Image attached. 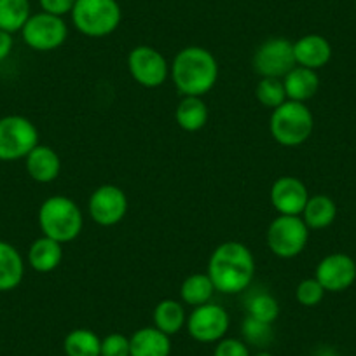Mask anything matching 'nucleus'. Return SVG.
<instances>
[{
    "instance_id": "obj_24",
    "label": "nucleus",
    "mask_w": 356,
    "mask_h": 356,
    "mask_svg": "<svg viewBox=\"0 0 356 356\" xmlns=\"http://www.w3.org/2000/svg\"><path fill=\"white\" fill-rule=\"evenodd\" d=\"M217 292L215 290L213 282L207 273H194V275L187 276L184 280L182 286H180V299L184 304L197 307L203 304L211 302V297Z\"/></svg>"
},
{
    "instance_id": "obj_5",
    "label": "nucleus",
    "mask_w": 356,
    "mask_h": 356,
    "mask_svg": "<svg viewBox=\"0 0 356 356\" xmlns=\"http://www.w3.org/2000/svg\"><path fill=\"white\" fill-rule=\"evenodd\" d=\"M70 15L75 29L91 39L114 33L122 19L118 0H77Z\"/></svg>"
},
{
    "instance_id": "obj_20",
    "label": "nucleus",
    "mask_w": 356,
    "mask_h": 356,
    "mask_svg": "<svg viewBox=\"0 0 356 356\" xmlns=\"http://www.w3.org/2000/svg\"><path fill=\"white\" fill-rule=\"evenodd\" d=\"M61 260H63V245L47 236L37 238L29 250V264L33 271L42 275L54 271Z\"/></svg>"
},
{
    "instance_id": "obj_18",
    "label": "nucleus",
    "mask_w": 356,
    "mask_h": 356,
    "mask_svg": "<svg viewBox=\"0 0 356 356\" xmlns=\"http://www.w3.org/2000/svg\"><path fill=\"white\" fill-rule=\"evenodd\" d=\"M25 278V262L16 246L0 241V292L18 289Z\"/></svg>"
},
{
    "instance_id": "obj_33",
    "label": "nucleus",
    "mask_w": 356,
    "mask_h": 356,
    "mask_svg": "<svg viewBox=\"0 0 356 356\" xmlns=\"http://www.w3.org/2000/svg\"><path fill=\"white\" fill-rule=\"evenodd\" d=\"M39 2L44 13H49V15L61 16L63 18L65 15L72 13L77 0H39Z\"/></svg>"
},
{
    "instance_id": "obj_14",
    "label": "nucleus",
    "mask_w": 356,
    "mask_h": 356,
    "mask_svg": "<svg viewBox=\"0 0 356 356\" xmlns=\"http://www.w3.org/2000/svg\"><path fill=\"white\" fill-rule=\"evenodd\" d=\"M271 204L280 215L300 217L306 208L309 193L306 184L297 177H280L271 187Z\"/></svg>"
},
{
    "instance_id": "obj_21",
    "label": "nucleus",
    "mask_w": 356,
    "mask_h": 356,
    "mask_svg": "<svg viewBox=\"0 0 356 356\" xmlns=\"http://www.w3.org/2000/svg\"><path fill=\"white\" fill-rule=\"evenodd\" d=\"M304 224L309 227V231H320V229L330 227L337 218V204L332 197L325 196V194H316V196H309L306 208L302 211Z\"/></svg>"
},
{
    "instance_id": "obj_17",
    "label": "nucleus",
    "mask_w": 356,
    "mask_h": 356,
    "mask_svg": "<svg viewBox=\"0 0 356 356\" xmlns=\"http://www.w3.org/2000/svg\"><path fill=\"white\" fill-rule=\"evenodd\" d=\"M282 81L285 86L286 98L292 102H300V104H306L307 100L314 98V95L320 89L318 72L306 67H299V65H296Z\"/></svg>"
},
{
    "instance_id": "obj_35",
    "label": "nucleus",
    "mask_w": 356,
    "mask_h": 356,
    "mask_svg": "<svg viewBox=\"0 0 356 356\" xmlns=\"http://www.w3.org/2000/svg\"><path fill=\"white\" fill-rule=\"evenodd\" d=\"M253 356H275V355H273V353H269V351H264V349H262V351H259L257 355H253Z\"/></svg>"
},
{
    "instance_id": "obj_23",
    "label": "nucleus",
    "mask_w": 356,
    "mask_h": 356,
    "mask_svg": "<svg viewBox=\"0 0 356 356\" xmlns=\"http://www.w3.org/2000/svg\"><path fill=\"white\" fill-rule=\"evenodd\" d=\"M154 327L166 335H175L187 323V313L182 302L175 299H163L154 307Z\"/></svg>"
},
{
    "instance_id": "obj_7",
    "label": "nucleus",
    "mask_w": 356,
    "mask_h": 356,
    "mask_svg": "<svg viewBox=\"0 0 356 356\" xmlns=\"http://www.w3.org/2000/svg\"><path fill=\"white\" fill-rule=\"evenodd\" d=\"M39 145V129L23 115L0 119V161L25 159Z\"/></svg>"
},
{
    "instance_id": "obj_10",
    "label": "nucleus",
    "mask_w": 356,
    "mask_h": 356,
    "mask_svg": "<svg viewBox=\"0 0 356 356\" xmlns=\"http://www.w3.org/2000/svg\"><path fill=\"white\" fill-rule=\"evenodd\" d=\"M253 68L260 77L283 79L293 67V42L283 37H273L257 47L253 54Z\"/></svg>"
},
{
    "instance_id": "obj_3",
    "label": "nucleus",
    "mask_w": 356,
    "mask_h": 356,
    "mask_svg": "<svg viewBox=\"0 0 356 356\" xmlns=\"http://www.w3.org/2000/svg\"><path fill=\"white\" fill-rule=\"evenodd\" d=\"M84 218L79 204L67 196H51L39 208V227L58 243H70L82 232Z\"/></svg>"
},
{
    "instance_id": "obj_25",
    "label": "nucleus",
    "mask_w": 356,
    "mask_h": 356,
    "mask_svg": "<svg viewBox=\"0 0 356 356\" xmlns=\"http://www.w3.org/2000/svg\"><path fill=\"white\" fill-rule=\"evenodd\" d=\"M67 356H100L102 339L89 328H74L63 341Z\"/></svg>"
},
{
    "instance_id": "obj_28",
    "label": "nucleus",
    "mask_w": 356,
    "mask_h": 356,
    "mask_svg": "<svg viewBox=\"0 0 356 356\" xmlns=\"http://www.w3.org/2000/svg\"><path fill=\"white\" fill-rule=\"evenodd\" d=\"M255 98L264 105V107L273 108V111L289 100L282 79L273 77H260L259 84H257L255 88Z\"/></svg>"
},
{
    "instance_id": "obj_9",
    "label": "nucleus",
    "mask_w": 356,
    "mask_h": 356,
    "mask_svg": "<svg viewBox=\"0 0 356 356\" xmlns=\"http://www.w3.org/2000/svg\"><path fill=\"white\" fill-rule=\"evenodd\" d=\"M231 325L229 313L222 306L207 302L203 306L193 307V313L187 314L186 328L194 341L201 344H217L225 337Z\"/></svg>"
},
{
    "instance_id": "obj_6",
    "label": "nucleus",
    "mask_w": 356,
    "mask_h": 356,
    "mask_svg": "<svg viewBox=\"0 0 356 356\" xmlns=\"http://www.w3.org/2000/svg\"><path fill=\"white\" fill-rule=\"evenodd\" d=\"M267 246L280 259H293L306 250L309 227L302 217L278 215L267 227Z\"/></svg>"
},
{
    "instance_id": "obj_15",
    "label": "nucleus",
    "mask_w": 356,
    "mask_h": 356,
    "mask_svg": "<svg viewBox=\"0 0 356 356\" xmlns=\"http://www.w3.org/2000/svg\"><path fill=\"white\" fill-rule=\"evenodd\" d=\"M293 58L299 67L318 72L332 60V46L323 35L307 33L293 42Z\"/></svg>"
},
{
    "instance_id": "obj_31",
    "label": "nucleus",
    "mask_w": 356,
    "mask_h": 356,
    "mask_svg": "<svg viewBox=\"0 0 356 356\" xmlns=\"http://www.w3.org/2000/svg\"><path fill=\"white\" fill-rule=\"evenodd\" d=\"M100 356H131V348H129V337L118 334H108L102 339V351Z\"/></svg>"
},
{
    "instance_id": "obj_11",
    "label": "nucleus",
    "mask_w": 356,
    "mask_h": 356,
    "mask_svg": "<svg viewBox=\"0 0 356 356\" xmlns=\"http://www.w3.org/2000/svg\"><path fill=\"white\" fill-rule=\"evenodd\" d=\"M128 70L133 81L147 89L159 88L170 77L166 58L150 46H136L129 51Z\"/></svg>"
},
{
    "instance_id": "obj_19",
    "label": "nucleus",
    "mask_w": 356,
    "mask_h": 356,
    "mask_svg": "<svg viewBox=\"0 0 356 356\" xmlns=\"http://www.w3.org/2000/svg\"><path fill=\"white\" fill-rule=\"evenodd\" d=\"M131 356H170L171 339L156 327L138 328L129 337Z\"/></svg>"
},
{
    "instance_id": "obj_30",
    "label": "nucleus",
    "mask_w": 356,
    "mask_h": 356,
    "mask_svg": "<svg viewBox=\"0 0 356 356\" xmlns=\"http://www.w3.org/2000/svg\"><path fill=\"white\" fill-rule=\"evenodd\" d=\"M325 289L320 285L316 278H307L297 285L296 289V299L300 306L304 307H316L318 304L323 300Z\"/></svg>"
},
{
    "instance_id": "obj_27",
    "label": "nucleus",
    "mask_w": 356,
    "mask_h": 356,
    "mask_svg": "<svg viewBox=\"0 0 356 356\" xmlns=\"http://www.w3.org/2000/svg\"><path fill=\"white\" fill-rule=\"evenodd\" d=\"M246 314L266 323H275L280 316V304L269 292L250 293L245 304Z\"/></svg>"
},
{
    "instance_id": "obj_8",
    "label": "nucleus",
    "mask_w": 356,
    "mask_h": 356,
    "mask_svg": "<svg viewBox=\"0 0 356 356\" xmlns=\"http://www.w3.org/2000/svg\"><path fill=\"white\" fill-rule=\"evenodd\" d=\"M22 35L30 49L49 53L63 46L68 37V29L61 16L42 11L30 16L22 29Z\"/></svg>"
},
{
    "instance_id": "obj_1",
    "label": "nucleus",
    "mask_w": 356,
    "mask_h": 356,
    "mask_svg": "<svg viewBox=\"0 0 356 356\" xmlns=\"http://www.w3.org/2000/svg\"><path fill=\"white\" fill-rule=\"evenodd\" d=\"M207 275L215 290L225 296L245 292L255 276V259L246 245L225 241L213 250L208 262Z\"/></svg>"
},
{
    "instance_id": "obj_12",
    "label": "nucleus",
    "mask_w": 356,
    "mask_h": 356,
    "mask_svg": "<svg viewBox=\"0 0 356 356\" xmlns=\"http://www.w3.org/2000/svg\"><path fill=\"white\" fill-rule=\"evenodd\" d=\"M88 210L98 225L112 227L124 220L128 213V196L121 187L105 184L89 196Z\"/></svg>"
},
{
    "instance_id": "obj_13",
    "label": "nucleus",
    "mask_w": 356,
    "mask_h": 356,
    "mask_svg": "<svg viewBox=\"0 0 356 356\" xmlns=\"http://www.w3.org/2000/svg\"><path fill=\"white\" fill-rule=\"evenodd\" d=\"M314 278L325 292L341 293L351 289L356 282V262L348 253H330L318 262Z\"/></svg>"
},
{
    "instance_id": "obj_36",
    "label": "nucleus",
    "mask_w": 356,
    "mask_h": 356,
    "mask_svg": "<svg viewBox=\"0 0 356 356\" xmlns=\"http://www.w3.org/2000/svg\"><path fill=\"white\" fill-rule=\"evenodd\" d=\"M355 6H356V4H355Z\"/></svg>"
},
{
    "instance_id": "obj_29",
    "label": "nucleus",
    "mask_w": 356,
    "mask_h": 356,
    "mask_svg": "<svg viewBox=\"0 0 356 356\" xmlns=\"http://www.w3.org/2000/svg\"><path fill=\"white\" fill-rule=\"evenodd\" d=\"M241 335L246 344L255 346V348H266V346L271 344L273 337H275L271 323L260 321L257 318L248 316V314L241 323Z\"/></svg>"
},
{
    "instance_id": "obj_22",
    "label": "nucleus",
    "mask_w": 356,
    "mask_h": 356,
    "mask_svg": "<svg viewBox=\"0 0 356 356\" xmlns=\"http://www.w3.org/2000/svg\"><path fill=\"white\" fill-rule=\"evenodd\" d=\"M175 121L184 131L196 133L208 122V107L201 97H184L175 108Z\"/></svg>"
},
{
    "instance_id": "obj_2",
    "label": "nucleus",
    "mask_w": 356,
    "mask_h": 356,
    "mask_svg": "<svg viewBox=\"0 0 356 356\" xmlns=\"http://www.w3.org/2000/svg\"><path fill=\"white\" fill-rule=\"evenodd\" d=\"M217 58L200 46L178 51L170 65V77L184 97H201L210 93L218 81Z\"/></svg>"
},
{
    "instance_id": "obj_26",
    "label": "nucleus",
    "mask_w": 356,
    "mask_h": 356,
    "mask_svg": "<svg viewBox=\"0 0 356 356\" xmlns=\"http://www.w3.org/2000/svg\"><path fill=\"white\" fill-rule=\"evenodd\" d=\"M30 16V0H0V30L22 32Z\"/></svg>"
},
{
    "instance_id": "obj_32",
    "label": "nucleus",
    "mask_w": 356,
    "mask_h": 356,
    "mask_svg": "<svg viewBox=\"0 0 356 356\" xmlns=\"http://www.w3.org/2000/svg\"><path fill=\"white\" fill-rule=\"evenodd\" d=\"M213 356H252L248 344L243 339L224 337L215 344Z\"/></svg>"
},
{
    "instance_id": "obj_4",
    "label": "nucleus",
    "mask_w": 356,
    "mask_h": 356,
    "mask_svg": "<svg viewBox=\"0 0 356 356\" xmlns=\"http://www.w3.org/2000/svg\"><path fill=\"white\" fill-rule=\"evenodd\" d=\"M314 129L313 112L306 104L286 100L275 108L269 119V131L283 147H299L309 140Z\"/></svg>"
},
{
    "instance_id": "obj_16",
    "label": "nucleus",
    "mask_w": 356,
    "mask_h": 356,
    "mask_svg": "<svg viewBox=\"0 0 356 356\" xmlns=\"http://www.w3.org/2000/svg\"><path fill=\"white\" fill-rule=\"evenodd\" d=\"M25 168L33 182L51 184L60 177L61 159L53 147L40 145L39 143L25 157Z\"/></svg>"
},
{
    "instance_id": "obj_34",
    "label": "nucleus",
    "mask_w": 356,
    "mask_h": 356,
    "mask_svg": "<svg viewBox=\"0 0 356 356\" xmlns=\"http://www.w3.org/2000/svg\"><path fill=\"white\" fill-rule=\"evenodd\" d=\"M13 46H15L13 33L0 30V61H4L6 58H9V54L13 53Z\"/></svg>"
}]
</instances>
